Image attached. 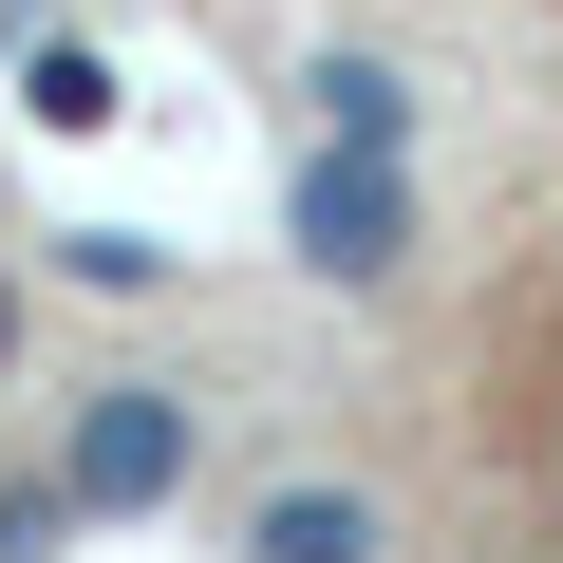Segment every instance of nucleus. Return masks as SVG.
Wrapping results in <instances>:
<instances>
[{
  "label": "nucleus",
  "instance_id": "nucleus-1",
  "mask_svg": "<svg viewBox=\"0 0 563 563\" xmlns=\"http://www.w3.org/2000/svg\"><path fill=\"white\" fill-rule=\"evenodd\" d=\"M263 563H376V507L357 488H282L263 507Z\"/></svg>",
  "mask_w": 563,
  "mask_h": 563
},
{
  "label": "nucleus",
  "instance_id": "nucleus-2",
  "mask_svg": "<svg viewBox=\"0 0 563 563\" xmlns=\"http://www.w3.org/2000/svg\"><path fill=\"white\" fill-rule=\"evenodd\" d=\"M169 451H188L169 395H113V413H95V488H169Z\"/></svg>",
  "mask_w": 563,
  "mask_h": 563
}]
</instances>
